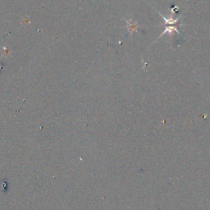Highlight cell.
Here are the masks:
<instances>
[{"label": "cell", "instance_id": "1", "mask_svg": "<svg viewBox=\"0 0 210 210\" xmlns=\"http://www.w3.org/2000/svg\"><path fill=\"white\" fill-rule=\"evenodd\" d=\"M127 22V29L130 34H133L135 30H137L138 23L136 22H134L133 20H126Z\"/></svg>", "mask_w": 210, "mask_h": 210}, {"label": "cell", "instance_id": "2", "mask_svg": "<svg viewBox=\"0 0 210 210\" xmlns=\"http://www.w3.org/2000/svg\"><path fill=\"white\" fill-rule=\"evenodd\" d=\"M173 31H175V32H177V33H178V30L176 29V27H174V26H168L167 28H166V30H164L163 34L160 35V37H161L163 34H167V33H169V34H172V32H173Z\"/></svg>", "mask_w": 210, "mask_h": 210}, {"label": "cell", "instance_id": "3", "mask_svg": "<svg viewBox=\"0 0 210 210\" xmlns=\"http://www.w3.org/2000/svg\"><path fill=\"white\" fill-rule=\"evenodd\" d=\"M160 15H161V16L163 17V19L165 20V22H166V23H168V24H175V23H176V22H177V20H178V19H175V20H172L171 18V19H166V18L163 17V16L162 15V14H161V13H160Z\"/></svg>", "mask_w": 210, "mask_h": 210}]
</instances>
